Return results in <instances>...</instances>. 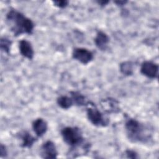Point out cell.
<instances>
[{
    "label": "cell",
    "instance_id": "1",
    "mask_svg": "<svg viewBox=\"0 0 159 159\" xmlns=\"http://www.w3.org/2000/svg\"><path fill=\"white\" fill-rule=\"evenodd\" d=\"M6 20L11 25V30L14 36L23 34H32L33 32L34 24L32 20L15 9H11L7 12Z\"/></svg>",
    "mask_w": 159,
    "mask_h": 159
},
{
    "label": "cell",
    "instance_id": "2",
    "mask_svg": "<svg viewBox=\"0 0 159 159\" xmlns=\"http://www.w3.org/2000/svg\"><path fill=\"white\" fill-rule=\"evenodd\" d=\"M125 129L128 139L133 142H145L148 139L144 125L136 119H127L125 123Z\"/></svg>",
    "mask_w": 159,
    "mask_h": 159
},
{
    "label": "cell",
    "instance_id": "3",
    "mask_svg": "<svg viewBox=\"0 0 159 159\" xmlns=\"http://www.w3.org/2000/svg\"><path fill=\"white\" fill-rule=\"evenodd\" d=\"M62 139L65 143L71 148L80 146L84 141L80 129L76 127H65L61 130Z\"/></svg>",
    "mask_w": 159,
    "mask_h": 159
},
{
    "label": "cell",
    "instance_id": "4",
    "mask_svg": "<svg viewBox=\"0 0 159 159\" xmlns=\"http://www.w3.org/2000/svg\"><path fill=\"white\" fill-rule=\"evenodd\" d=\"M87 104L89 107L86 109V114L89 122L97 127H104L107 125L108 123L107 121L96 106L93 103L89 104V102H88Z\"/></svg>",
    "mask_w": 159,
    "mask_h": 159
},
{
    "label": "cell",
    "instance_id": "5",
    "mask_svg": "<svg viewBox=\"0 0 159 159\" xmlns=\"http://www.w3.org/2000/svg\"><path fill=\"white\" fill-rule=\"evenodd\" d=\"M72 57L83 65H87L91 62L94 55L92 52L84 48H75L72 51Z\"/></svg>",
    "mask_w": 159,
    "mask_h": 159
},
{
    "label": "cell",
    "instance_id": "6",
    "mask_svg": "<svg viewBox=\"0 0 159 159\" xmlns=\"http://www.w3.org/2000/svg\"><path fill=\"white\" fill-rule=\"evenodd\" d=\"M140 73L148 78H157L158 74V65L151 61H145L141 65Z\"/></svg>",
    "mask_w": 159,
    "mask_h": 159
},
{
    "label": "cell",
    "instance_id": "7",
    "mask_svg": "<svg viewBox=\"0 0 159 159\" xmlns=\"http://www.w3.org/2000/svg\"><path fill=\"white\" fill-rule=\"evenodd\" d=\"M58 151L55 143L51 140L44 142L41 147V156L43 158H55L58 156Z\"/></svg>",
    "mask_w": 159,
    "mask_h": 159
},
{
    "label": "cell",
    "instance_id": "8",
    "mask_svg": "<svg viewBox=\"0 0 159 159\" xmlns=\"http://www.w3.org/2000/svg\"><path fill=\"white\" fill-rule=\"evenodd\" d=\"M19 50L22 56L29 59L32 60L34 58V51L31 43L25 40L22 39L19 42Z\"/></svg>",
    "mask_w": 159,
    "mask_h": 159
},
{
    "label": "cell",
    "instance_id": "9",
    "mask_svg": "<svg viewBox=\"0 0 159 159\" xmlns=\"http://www.w3.org/2000/svg\"><path fill=\"white\" fill-rule=\"evenodd\" d=\"M32 129L37 137L43 136L47 131L48 124L46 120L42 118H37L32 124Z\"/></svg>",
    "mask_w": 159,
    "mask_h": 159
},
{
    "label": "cell",
    "instance_id": "10",
    "mask_svg": "<svg viewBox=\"0 0 159 159\" xmlns=\"http://www.w3.org/2000/svg\"><path fill=\"white\" fill-rule=\"evenodd\" d=\"M95 45L100 50H105L109 42V36L102 31H98L94 39Z\"/></svg>",
    "mask_w": 159,
    "mask_h": 159
},
{
    "label": "cell",
    "instance_id": "11",
    "mask_svg": "<svg viewBox=\"0 0 159 159\" xmlns=\"http://www.w3.org/2000/svg\"><path fill=\"white\" fill-rule=\"evenodd\" d=\"M101 106L104 111L108 113L116 112L119 111V103L112 98H107L101 101Z\"/></svg>",
    "mask_w": 159,
    "mask_h": 159
},
{
    "label": "cell",
    "instance_id": "12",
    "mask_svg": "<svg viewBox=\"0 0 159 159\" xmlns=\"http://www.w3.org/2000/svg\"><path fill=\"white\" fill-rule=\"evenodd\" d=\"M20 137L22 140L21 146L23 148H31L36 141V138L27 131H24L20 135Z\"/></svg>",
    "mask_w": 159,
    "mask_h": 159
},
{
    "label": "cell",
    "instance_id": "13",
    "mask_svg": "<svg viewBox=\"0 0 159 159\" xmlns=\"http://www.w3.org/2000/svg\"><path fill=\"white\" fill-rule=\"evenodd\" d=\"M57 102L59 107L63 109H68L74 104L71 97L67 96H60L57 99Z\"/></svg>",
    "mask_w": 159,
    "mask_h": 159
},
{
    "label": "cell",
    "instance_id": "14",
    "mask_svg": "<svg viewBox=\"0 0 159 159\" xmlns=\"http://www.w3.org/2000/svg\"><path fill=\"white\" fill-rule=\"evenodd\" d=\"M70 94L74 104L78 106H81L87 104V102H86L85 96L81 94L80 92L71 91Z\"/></svg>",
    "mask_w": 159,
    "mask_h": 159
},
{
    "label": "cell",
    "instance_id": "15",
    "mask_svg": "<svg viewBox=\"0 0 159 159\" xmlns=\"http://www.w3.org/2000/svg\"><path fill=\"white\" fill-rule=\"evenodd\" d=\"M119 69L124 75H132L133 73V63L129 61H124L120 64Z\"/></svg>",
    "mask_w": 159,
    "mask_h": 159
},
{
    "label": "cell",
    "instance_id": "16",
    "mask_svg": "<svg viewBox=\"0 0 159 159\" xmlns=\"http://www.w3.org/2000/svg\"><path fill=\"white\" fill-rule=\"evenodd\" d=\"M12 45V42L6 37H2L0 40V47L1 49L5 53L9 54L11 50V47Z\"/></svg>",
    "mask_w": 159,
    "mask_h": 159
},
{
    "label": "cell",
    "instance_id": "17",
    "mask_svg": "<svg viewBox=\"0 0 159 159\" xmlns=\"http://www.w3.org/2000/svg\"><path fill=\"white\" fill-rule=\"evenodd\" d=\"M53 4L59 8H65L68 4V1H53Z\"/></svg>",
    "mask_w": 159,
    "mask_h": 159
},
{
    "label": "cell",
    "instance_id": "18",
    "mask_svg": "<svg viewBox=\"0 0 159 159\" xmlns=\"http://www.w3.org/2000/svg\"><path fill=\"white\" fill-rule=\"evenodd\" d=\"M125 154L127 157V158H137L138 155L137 153L132 150H127L125 151Z\"/></svg>",
    "mask_w": 159,
    "mask_h": 159
},
{
    "label": "cell",
    "instance_id": "19",
    "mask_svg": "<svg viewBox=\"0 0 159 159\" xmlns=\"http://www.w3.org/2000/svg\"><path fill=\"white\" fill-rule=\"evenodd\" d=\"M7 151L6 149V147L5 145H4L3 144H1V147H0V156L1 158H3L7 156Z\"/></svg>",
    "mask_w": 159,
    "mask_h": 159
},
{
    "label": "cell",
    "instance_id": "20",
    "mask_svg": "<svg viewBox=\"0 0 159 159\" xmlns=\"http://www.w3.org/2000/svg\"><path fill=\"white\" fill-rule=\"evenodd\" d=\"M109 2V1H97V2L99 4H100V6H102L106 5Z\"/></svg>",
    "mask_w": 159,
    "mask_h": 159
},
{
    "label": "cell",
    "instance_id": "21",
    "mask_svg": "<svg viewBox=\"0 0 159 159\" xmlns=\"http://www.w3.org/2000/svg\"><path fill=\"white\" fill-rule=\"evenodd\" d=\"M114 2L119 6H122V5H124L127 2V1H115Z\"/></svg>",
    "mask_w": 159,
    "mask_h": 159
}]
</instances>
